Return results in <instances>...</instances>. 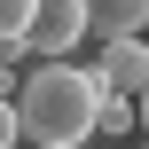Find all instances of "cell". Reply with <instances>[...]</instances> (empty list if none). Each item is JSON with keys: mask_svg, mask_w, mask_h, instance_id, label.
Instances as JSON below:
<instances>
[{"mask_svg": "<svg viewBox=\"0 0 149 149\" xmlns=\"http://www.w3.org/2000/svg\"><path fill=\"white\" fill-rule=\"evenodd\" d=\"M31 8H39V0H0V47H24V31H31Z\"/></svg>", "mask_w": 149, "mask_h": 149, "instance_id": "8992f818", "label": "cell"}, {"mask_svg": "<svg viewBox=\"0 0 149 149\" xmlns=\"http://www.w3.org/2000/svg\"><path fill=\"white\" fill-rule=\"evenodd\" d=\"M24 86V47H0V94Z\"/></svg>", "mask_w": 149, "mask_h": 149, "instance_id": "52a82bcc", "label": "cell"}, {"mask_svg": "<svg viewBox=\"0 0 149 149\" xmlns=\"http://www.w3.org/2000/svg\"><path fill=\"white\" fill-rule=\"evenodd\" d=\"M141 141H149V94H141Z\"/></svg>", "mask_w": 149, "mask_h": 149, "instance_id": "9c48e42d", "label": "cell"}, {"mask_svg": "<svg viewBox=\"0 0 149 149\" xmlns=\"http://www.w3.org/2000/svg\"><path fill=\"white\" fill-rule=\"evenodd\" d=\"M102 86L110 94H126V102H141L149 94V39H118V47H102Z\"/></svg>", "mask_w": 149, "mask_h": 149, "instance_id": "277c9868", "label": "cell"}, {"mask_svg": "<svg viewBox=\"0 0 149 149\" xmlns=\"http://www.w3.org/2000/svg\"><path fill=\"white\" fill-rule=\"evenodd\" d=\"M16 102V126H24V141L39 149H79L94 134V118H102V102H110V86H102V71L86 63H31L24 71V86L8 94Z\"/></svg>", "mask_w": 149, "mask_h": 149, "instance_id": "6da1fadb", "label": "cell"}, {"mask_svg": "<svg viewBox=\"0 0 149 149\" xmlns=\"http://www.w3.org/2000/svg\"><path fill=\"white\" fill-rule=\"evenodd\" d=\"M86 39H94V47L149 39V0H86Z\"/></svg>", "mask_w": 149, "mask_h": 149, "instance_id": "3957f363", "label": "cell"}, {"mask_svg": "<svg viewBox=\"0 0 149 149\" xmlns=\"http://www.w3.org/2000/svg\"><path fill=\"white\" fill-rule=\"evenodd\" d=\"M0 149H24V126H16V102L0 94Z\"/></svg>", "mask_w": 149, "mask_h": 149, "instance_id": "ba28073f", "label": "cell"}, {"mask_svg": "<svg viewBox=\"0 0 149 149\" xmlns=\"http://www.w3.org/2000/svg\"><path fill=\"white\" fill-rule=\"evenodd\" d=\"M134 126H141V102H126V94H110V102H102V118H94V134H110V141H126Z\"/></svg>", "mask_w": 149, "mask_h": 149, "instance_id": "5b68a950", "label": "cell"}, {"mask_svg": "<svg viewBox=\"0 0 149 149\" xmlns=\"http://www.w3.org/2000/svg\"><path fill=\"white\" fill-rule=\"evenodd\" d=\"M79 39H86V0H39L31 31H24V55L31 63H71Z\"/></svg>", "mask_w": 149, "mask_h": 149, "instance_id": "7a4b0ae2", "label": "cell"}, {"mask_svg": "<svg viewBox=\"0 0 149 149\" xmlns=\"http://www.w3.org/2000/svg\"><path fill=\"white\" fill-rule=\"evenodd\" d=\"M134 149H149V141H134Z\"/></svg>", "mask_w": 149, "mask_h": 149, "instance_id": "30bf717a", "label": "cell"}]
</instances>
